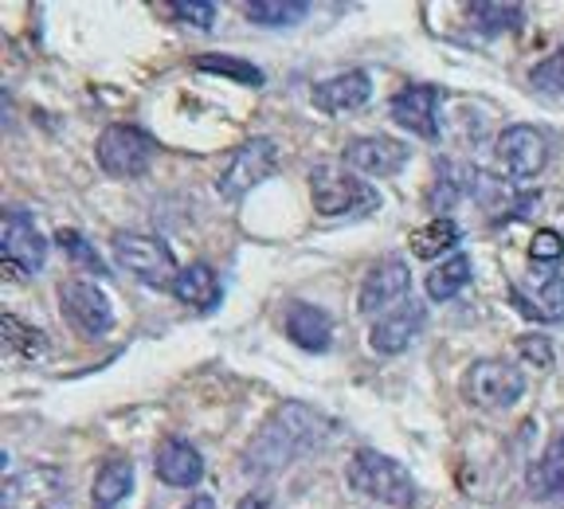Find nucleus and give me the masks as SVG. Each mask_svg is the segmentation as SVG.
Here are the masks:
<instances>
[{
  "label": "nucleus",
  "mask_w": 564,
  "mask_h": 509,
  "mask_svg": "<svg viewBox=\"0 0 564 509\" xmlns=\"http://www.w3.org/2000/svg\"><path fill=\"white\" fill-rule=\"evenodd\" d=\"M423 322H427V310L415 306V302H408V306H400V310H388V314L377 317V325L369 329L372 353H380V357H397V353H404L408 345L420 337Z\"/></svg>",
  "instance_id": "dca6fc26"
},
{
  "label": "nucleus",
  "mask_w": 564,
  "mask_h": 509,
  "mask_svg": "<svg viewBox=\"0 0 564 509\" xmlns=\"http://www.w3.org/2000/svg\"><path fill=\"white\" fill-rule=\"evenodd\" d=\"M529 254H533L538 263H561L564 259V236L553 228H541L538 236H533V243H529Z\"/></svg>",
  "instance_id": "2f4dec72"
},
{
  "label": "nucleus",
  "mask_w": 564,
  "mask_h": 509,
  "mask_svg": "<svg viewBox=\"0 0 564 509\" xmlns=\"http://www.w3.org/2000/svg\"><path fill=\"white\" fill-rule=\"evenodd\" d=\"M326 431V420L306 404H282L263 427L256 431V440L243 451V470L247 475H274L299 455H306Z\"/></svg>",
  "instance_id": "f257e3e1"
},
{
  "label": "nucleus",
  "mask_w": 564,
  "mask_h": 509,
  "mask_svg": "<svg viewBox=\"0 0 564 509\" xmlns=\"http://www.w3.org/2000/svg\"><path fill=\"white\" fill-rule=\"evenodd\" d=\"M463 396L486 412H506L525 396V372L510 360H475L463 377Z\"/></svg>",
  "instance_id": "423d86ee"
},
{
  "label": "nucleus",
  "mask_w": 564,
  "mask_h": 509,
  "mask_svg": "<svg viewBox=\"0 0 564 509\" xmlns=\"http://www.w3.org/2000/svg\"><path fill=\"white\" fill-rule=\"evenodd\" d=\"M533 317H538V322H564V279L561 274H553V279L541 286Z\"/></svg>",
  "instance_id": "c85d7f7f"
},
{
  "label": "nucleus",
  "mask_w": 564,
  "mask_h": 509,
  "mask_svg": "<svg viewBox=\"0 0 564 509\" xmlns=\"http://www.w3.org/2000/svg\"><path fill=\"white\" fill-rule=\"evenodd\" d=\"M529 83L541 90V95H553V98H564V47L553 52L549 59H541L529 75Z\"/></svg>",
  "instance_id": "bb28decb"
},
{
  "label": "nucleus",
  "mask_w": 564,
  "mask_h": 509,
  "mask_svg": "<svg viewBox=\"0 0 564 509\" xmlns=\"http://www.w3.org/2000/svg\"><path fill=\"white\" fill-rule=\"evenodd\" d=\"M498 165L510 173V181H533L549 165V141L538 126H510L498 138Z\"/></svg>",
  "instance_id": "9b49d317"
},
{
  "label": "nucleus",
  "mask_w": 564,
  "mask_h": 509,
  "mask_svg": "<svg viewBox=\"0 0 564 509\" xmlns=\"http://www.w3.org/2000/svg\"><path fill=\"white\" fill-rule=\"evenodd\" d=\"M55 243L63 247V251L75 259V263H83L87 271H102V259H98V251L87 243V239L79 236V231H70V228H63L59 236H55Z\"/></svg>",
  "instance_id": "c756f323"
},
{
  "label": "nucleus",
  "mask_w": 564,
  "mask_h": 509,
  "mask_svg": "<svg viewBox=\"0 0 564 509\" xmlns=\"http://www.w3.org/2000/svg\"><path fill=\"white\" fill-rule=\"evenodd\" d=\"M243 12L251 17V24L263 28H286L306 20L310 4L306 0H259V4H243Z\"/></svg>",
  "instance_id": "393cba45"
},
{
  "label": "nucleus",
  "mask_w": 564,
  "mask_h": 509,
  "mask_svg": "<svg viewBox=\"0 0 564 509\" xmlns=\"http://www.w3.org/2000/svg\"><path fill=\"white\" fill-rule=\"evenodd\" d=\"M525 483L533 498H556V494H564V435H556L545 447V455L529 466Z\"/></svg>",
  "instance_id": "aec40b11"
},
{
  "label": "nucleus",
  "mask_w": 564,
  "mask_h": 509,
  "mask_svg": "<svg viewBox=\"0 0 564 509\" xmlns=\"http://www.w3.org/2000/svg\"><path fill=\"white\" fill-rule=\"evenodd\" d=\"M341 158H345V165H349L352 173L397 176L400 169L408 165L412 150H408L404 141L377 133V138H352V141H345V153H341Z\"/></svg>",
  "instance_id": "ddd939ff"
},
{
  "label": "nucleus",
  "mask_w": 564,
  "mask_h": 509,
  "mask_svg": "<svg viewBox=\"0 0 564 509\" xmlns=\"http://www.w3.org/2000/svg\"><path fill=\"white\" fill-rule=\"evenodd\" d=\"M236 509H271V498H267V494H247Z\"/></svg>",
  "instance_id": "72a5a7b5"
},
{
  "label": "nucleus",
  "mask_w": 564,
  "mask_h": 509,
  "mask_svg": "<svg viewBox=\"0 0 564 509\" xmlns=\"http://www.w3.org/2000/svg\"><path fill=\"white\" fill-rule=\"evenodd\" d=\"M440 98L443 90L432 87V83H412V87L392 95L388 115H392L397 126H404L408 133H415V138L435 141L440 138Z\"/></svg>",
  "instance_id": "f8f14e48"
},
{
  "label": "nucleus",
  "mask_w": 564,
  "mask_h": 509,
  "mask_svg": "<svg viewBox=\"0 0 564 509\" xmlns=\"http://www.w3.org/2000/svg\"><path fill=\"white\" fill-rule=\"evenodd\" d=\"M196 71H208V75H224L231 83H243V87H263L267 75L256 67V63L236 59V55H200L196 59Z\"/></svg>",
  "instance_id": "a878e982"
},
{
  "label": "nucleus",
  "mask_w": 564,
  "mask_h": 509,
  "mask_svg": "<svg viewBox=\"0 0 564 509\" xmlns=\"http://www.w3.org/2000/svg\"><path fill=\"white\" fill-rule=\"evenodd\" d=\"M310 196H314V212L337 220V216H365V212L380 208V193L357 176L352 169L341 165H314L310 169Z\"/></svg>",
  "instance_id": "7ed1b4c3"
},
{
  "label": "nucleus",
  "mask_w": 564,
  "mask_h": 509,
  "mask_svg": "<svg viewBox=\"0 0 564 509\" xmlns=\"http://www.w3.org/2000/svg\"><path fill=\"white\" fill-rule=\"evenodd\" d=\"M169 12L193 28H212V20H216V4L212 0H173Z\"/></svg>",
  "instance_id": "7c9ffc66"
},
{
  "label": "nucleus",
  "mask_w": 564,
  "mask_h": 509,
  "mask_svg": "<svg viewBox=\"0 0 564 509\" xmlns=\"http://www.w3.org/2000/svg\"><path fill=\"white\" fill-rule=\"evenodd\" d=\"M274 158H279V150H274L271 138L243 141V145L231 153V161L220 173V181H216V193H220L228 204H239L251 188L263 185L267 176L274 173Z\"/></svg>",
  "instance_id": "6e6552de"
},
{
  "label": "nucleus",
  "mask_w": 564,
  "mask_h": 509,
  "mask_svg": "<svg viewBox=\"0 0 564 509\" xmlns=\"http://www.w3.org/2000/svg\"><path fill=\"white\" fill-rule=\"evenodd\" d=\"M369 98H372V79L365 71H345V75H334V79L317 83V87L310 90V102L329 118L352 115V110H361Z\"/></svg>",
  "instance_id": "2eb2a0df"
},
{
  "label": "nucleus",
  "mask_w": 564,
  "mask_h": 509,
  "mask_svg": "<svg viewBox=\"0 0 564 509\" xmlns=\"http://www.w3.org/2000/svg\"><path fill=\"white\" fill-rule=\"evenodd\" d=\"M0 247H4V271L17 274H35L44 271L47 259V239L35 228V216L28 208L4 212V224H0Z\"/></svg>",
  "instance_id": "9d476101"
},
{
  "label": "nucleus",
  "mask_w": 564,
  "mask_h": 509,
  "mask_svg": "<svg viewBox=\"0 0 564 509\" xmlns=\"http://www.w3.org/2000/svg\"><path fill=\"white\" fill-rule=\"evenodd\" d=\"M59 310H63V317L87 337L110 334V325H115L110 294H106L102 286H95V282H83V279L59 282Z\"/></svg>",
  "instance_id": "1a4fd4ad"
},
{
  "label": "nucleus",
  "mask_w": 564,
  "mask_h": 509,
  "mask_svg": "<svg viewBox=\"0 0 564 509\" xmlns=\"http://www.w3.org/2000/svg\"><path fill=\"white\" fill-rule=\"evenodd\" d=\"M4 509H70V475L55 463L28 466L4 483Z\"/></svg>",
  "instance_id": "39448f33"
},
{
  "label": "nucleus",
  "mask_w": 564,
  "mask_h": 509,
  "mask_svg": "<svg viewBox=\"0 0 564 509\" xmlns=\"http://www.w3.org/2000/svg\"><path fill=\"white\" fill-rule=\"evenodd\" d=\"M153 153H158V145L138 126H106L95 141V158L102 165V173L118 176V181H130V176L145 173Z\"/></svg>",
  "instance_id": "0eeeda50"
},
{
  "label": "nucleus",
  "mask_w": 564,
  "mask_h": 509,
  "mask_svg": "<svg viewBox=\"0 0 564 509\" xmlns=\"http://www.w3.org/2000/svg\"><path fill=\"white\" fill-rule=\"evenodd\" d=\"M463 239V231H458V224L451 220V216H435L432 224H423V228L412 231V251L415 259H440V254H447L451 247Z\"/></svg>",
  "instance_id": "5701e85b"
},
{
  "label": "nucleus",
  "mask_w": 564,
  "mask_h": 509,
  "mask_svg": "<svg viewBox=\"0 0 564 509\" xmlns=\"http://www.w3.org/2000/svg\"><path fill=\"white\" fill-rule=\"evenodd\" d=\"M133 483H138V470H133L130 458H110L95 478V506L118 509L126 498H130Z\"/></svg>",
  "instance_id": "412c9836"
},
{
  "label": "nucleus",
  "mask_w": 564,
  "mask_h": 509,
  "mask_svg": "<svg viewBox=\"0 0 564 509\" xmlns=\"http://www.w3.org/2000/svg\"><path fill=\"white\" fill-rule=\"evenodd\" d=\"M286 337L306 353H326L334 342V317L310 302H291L286 310Z\"/></svg>",
  "instance_id": "f3484780"
},
{
  "label": "nucleus",
  "mask_w": 564,
  "mask_h": 509,
  "mask_svg": "<svg viewBox=\"0 0 564 509\" xmlns=\"http://www.w3.org/2000/svg\"><path fill=\"white\" fill-rule=\"evenodd\" d=\"M185 509H216V506H212V498H196V501H188Z\"/></svg>",
  "instance_id": "f704fd0d"
},
{
  "label": "nucleus",
  "mask_w": 564,
  "mask_h": 509,
  "mask_svg": "<svg viewBox=\"0 0 564 509\" xmlns=\"http://www.w3.org/2000/svg\"><path fill=\"white\" fill-rule=\"evenodd\" d=\"M0 334H4V353H9L12 360H40L47 353V337L40 334L35 325L20 322L17 314H4Z\"/></svg>",
  "instance_id": "b1692460"
},
{
  "label": "nucleus",
  "mask_w": 564,
  "mask_h": 509,
  "mask_svg": "<svg viewBox=\"0 0 564 509\" xmlns=\"http://www.w3.org/2000/svg\"><path fill=\"white\" fill-rule=\"evenodd\" d=\"M518 353L529 360V365H538V369H553V360H556L553 342H549V337H541V334L521 337V342H518Z\"/></svg>",
  "instance_id": "473e14b6"
},
{
  "label": "nucleus",
  "mask_w": 564,
  "mask_h": 509,
  "mask_svg": "<svg viewBox=\"0 0 564 509\" xmlns=\"http://www.w3.org/2000/svg\"><path fill=\"white\" fill-rule=\"evenodd\" d=\"M470 12L478 17L482 32H510V28H521V17H525L518 4H478Z\"/></svg>",
  "instance_id": "cd10ccee"
},
{
  "label": "nucleus",
  "mask_w": 564,
  "mask_h": 509,
  "mask_svg": "<svg viewBox=\"0 0 564 509\" xmlns=\"http://www.w3.org/2000/svg\"><path fill=\"white\" fill-rule=\"evenodd\" d=\"M158 478L165 486H176V490H185V486H196L204 478V458L200 451L193 447L188 440H165L158 447Z\"/></svg>",
  "instance_id": "a211bd4d"
},
{
  "label": "nucleus",
  "mask_w": 564,
  "mask_h": 509,
  "mask_svg": "<svg viewBox=\"0 0 564 509\" xmlns=\"http://www.w3.org/2000/svg\"><path fill=\"white\" fill-rule=\"evenodd\" d=\"M345 483H349V490L365 494L372 501H384L392 509H412L415 498H420V486L408 475V466L380 455V451H357L345 466Z\"/></svg>",
  "instance_id": "f03ea898"
},
{
  "label": "nucleus",
  "mask_w": 564,
  "mask_h": 509,
  "mask_svg": "<svg viewBox=\"0 0 564 509\" xmlns=\"http://www.w3.org/2000/svg\"><path fill=\"white\" fill-rule=\"evenodd\" d=\"M173 294H176V302H185V306L212 310L220 302V274L212 271L208 263H188L185 271L176 274Z\"/></svg>",
  "instance_id": "6ab92c4d"
},
{
  "label": "nucleus",
  "mask_w": 564,
  "mask_h": 509,
  "mask_svg": "<svg viewBox=\"0 0 564 509\" xmlns=\"http://www.w3.org/2000/svg\"><path fill=\"white\" fill-rule=\"evenodd\" d=\"M412 286V271H408L404 259H380L361 282V294H357V310L365 317H377L380 310L388 314L392 302H400Z\"/></svg>",
  "instance_id": "4468645a"
},
{
  "label": "nucleus",
  "mask_w": 564,
  "mask_h": 509,
  "mask_svg": "<svg viewBox=\"0 0 564 509\" xmlns=\"http://www.w3.org/2000/svg\"><path fill=\"white\" fill-rule=\"evenodd\" d=\"M110 254L122 271H130L145 286H173L176 282V259L169 251L165 239L141 236V231H115L110 239Z\"/></svg>",
  "instance_id": "20e7f679"
},
{
  "label": "nucleus",
  "mask_w": 564,
  "mask_h": 509,
  "mask_svg": "<svg viewBox=\"0 0 564 509\" xmlns=\"http://www.w3.org/2000/svg\"><path fill=\"white\" fill-rule=\"evenodd\" d=\"M470 279H475V271H470V254H451L447 263L427 271V282H423V286H427V299L432 302H451Z\"/></svg>",
  "instance_id": "4be33fe9"
}]
</instances>
